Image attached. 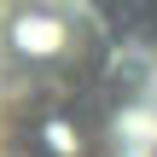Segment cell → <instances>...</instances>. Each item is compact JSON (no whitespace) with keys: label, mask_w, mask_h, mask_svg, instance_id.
<instances>
[{"label":"cell","mask_w":157,"mask_h":157,"mask_svg":"<svg viewBox=\"0 0 157 157\" xmlns=\"http://www.w3.org/2000/svg\"><path fill=\"white\" fill-rule=\"evenodd\" d=\"M0 157H134V99L99 70L87 29L58 6L6 17Z\"/></svg>","instance_id":"obj_1"}]
</instances>
